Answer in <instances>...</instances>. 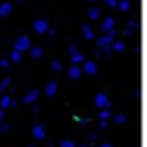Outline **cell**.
<instances>
[{
  "label": "cell",
  "mask_w": 147,
  "mask_h": 147,
  "mask_svg": "<svg viewBox=\"0 0 147 147\" xmlns=\"http://www.w3.org/2000/svg\"><path fill=\"white\" fill-rule=\"evenodd\" d=\"M55 93H57V83H49V85L45 87V95H47V97H53Z\"/></svg>",
  "instance_id": "12"
},
{
  "label": "cell",
  "mask_w": 147,
  "mask_h": 147,
  "mask_svg": "<svg viewBox=\"0 0 147 147\" xmlns=\"http://www.w3.org/2000/svg\"><path fill=\"white\" fill-rule=\"evenodd\" d=\"M103 30L105 32H111V30H115V18H111V16H107L105 20H103Z\"/></svg>",
  "instance_id": "8"
},
{
  "label": "cell",
  "mask_w": 147,
  "mask_h": 147,
  "mask_svg": "<svg viewBox=\"0 0 147 147\" xmlns=\"http://www.w3.org/2000/svg\"><path fill=\"white\" fill-rule=\"evenodd\" d=\"M113 42H115V30L105 32V34H103V36H99V40H97L99 49H107V47H111Z\"/></svg>",
  "instance_id": "1"
},
{
  "label": "cell",
  "mask_w": 147,
  "mask_h": 147,
  "mask_svg": "<svg viewBox=\"0 0 147 147\" xmlns=\"http://www.w3.org/2000/svg\"><path fill=\"white\" fill-rule=\"evenodd\" d=\"M95 105H97V109H109V107H111L109 97H107L105 93H97V95H95Z\"/></svg>",
  "instance_id": "2"
},
{
  "label": "cell",
  "mask_w": 147,
  "mask_h": 147,
  "mask_svg": "<svg viewBox=\"0 0 147 147\" xmlns=\"http://www.w3.org/2000/svg\"><path fill=\"white\" fill-rule=\"evenodd\" d=\"M115 123L123 125V123H125V115H121V113H119V115H115Z\"/></svg>",
  "instance_id": "23"
},
{
  "label": "cell",
  "mask_w": 147,
  "mask_h": 147,
  "mask_svg": "<svg viewBox=\"0 0 147 147\" xmlns=\"http://www.w3.org/2000/svg\"><path fill=\"white\" fill-rule=\"evenodd\" d=\"M36 99H38V91H36V89H30V91L24 95V103H34Z\"/></svg>",
  "instance_id": "10"
},
{
  "label": "cell",
  "mask_w": 147,
  "mask_h": 147,
  "mask_svg": "<svg viewBox=\"0 0 147 147\" xmlns=\"http://www.w3.org/2000/svg\"><path fill=\"white\" fill-rule=\"evenodd\" d=\"M83 34H85L87 40H93V36H95V34H93V28H91L89 24H83Z\"/></svg>",
  "instance_id": "14"
},
{
  "label": "cell",
  "mask_w": 147,
  "mask_h": 147,
  "mask_svg": "<svg viewBox=\"0 0 147 147\" xmlns=\"http://www.w3.org/2000/svg\"><path fill=\"white\" fill-rule=\"evenodd\" d=\"M0 129H2V131H10V125H8V123H4V125H0Z\"/></svg>",
  "instance_id": "27"
},
{
  "label": "cell",
  "mask_w": 147,
  "mask_h": 147,
  "mask_svg": "<svg viewBox=\"0 0 147 147\" xmlns=\"http://www.w3.org/2000/svg\"><path fill=\"white\" fill-rule=\"evenodd\" d=\"M111 117V113H109V109H101L99 111V119H103V121H107Z\"/></svg>",
  "instance_id": "20"
},
{
  "label": "cell",
  "mask_w": 147,
  "mask_h": 147,
  "mask_svg": "<svg viewBox=\"0 0 147 147\" xmlns=\"http://www.w3.org/2000/svg\"><path fill=\"white\" fill-rule=\"evenodd\" d=\"M32 135H34V139L45 141V139H47V129H45V125H34V127H32Z\"/></svg>",
  "instance_id": "5"
},
{
  "label": "cell",
  "mask_w": 147,
  "mask_h": 147,
  "mask_svg": "<svg viewBox=\"0 0 147 147\" xmlns=\"http://www.w3.org/2000/svg\"><path fill=\"white\" fill-rule=\"evenodd\" d=\"M2 121H4V109H0V125H2Z\"/></svg>",
  "instance_id": "28"
},
{
  "label": "cell",
  "mask_w": 147,
  "mask_h": 147,
  "mask_svg": "<svg viewBox=\"0 0 147 147\" xmlns=\"http://www.w3.org/2000/svg\"><path fill=\"white\" fill-rule=\"evenodd\" d=\"M101 147H113V145H111V143H103Z\"/></svg>",
  "instance_id": "29"
},
{
  "label": "cell",
  "mask_w": 147,
  "mask_h": 147,
  "mask_svg": "<svg viewBox=\"0 0 147 147\" xmlns=\"http://www.w3.org/2000/svg\"><path fill=\"white\" fill-rule=\"evenodd\" d=\"M83 73H87V75H97V63L85 61V63H83Z\"/></svg>",
  "instance_id": "7"
},
{
  "label": "cell",
  "mask_w": 147,
  "mask_h": 147,
  "mask_svg": "<svg viewBox=\"0 0 147 147\" xmlns=\"http://www.w3.org/2000/svg\"><path fill=\"white\" fill-rule=\"evenodd\" d=\"M30 57H32V59H40V57H42V49H40V47H32V49H30Z\"/></svg>",
  "instance_id": "18"
},
{
  "label": "cell",
  "mask_w": 147,
  "mask_h": 147,
  "mask_svg": "<svg viewBox=\"0 0 147 147\" xmlns=\"http://www.w3.org/2000/svg\"><path fill=\"white\" fill-rule=\"evenodd\" d=\"M12 105V99L8 95H2V99H0V109H8Z\"/></svg>",
  "instance_id": "13"
},
{
  "label": "cell",
  "mask_w": 147,
  "mask_h": 147,
  "mask_svg": "<svg viewBox=\"0 0 147 147\" xmlns=\"http://www.w3.org/2000/svg\"><path fill=\"white\" fill-rule=\"evenodd\" d=\"M8 87H10V79H4L2 83H0V93H2V91H6Z\"/></svg>",
  "instance_id": "21"
},
{
  "label": "cell",
  "mask_w": 147,
  "mask_h": 147,
  "mask_svg": "<svg viewBox=\"0 0 147 147\" xmlns=\"http://www.w3.org/2000/svg\"><path fill=\"white\" fill-rule=\"evenodd\" d=\"M81 75H83V67H81V65H73V67L69 69V77H71V79H79Z\"/></svg>",
  "instance_id": "9"
},
{
  "label": "cell",
  "mask_w": 147,
  "mask_h": 147,
  "mask_svg": "<svg viewBox=\"0 0 147 147\" xmlns=\"http://www.w3.org/2000/svg\"><path fill=\"white\" fill-rule=\"evenodd\" d=\"M89 18L91 20H99L101 18V8H91L89 10Z\"/></svg>",
  "instance_id": "16"
},
{
  "label": "cell",
  "mask_w": 147,
  "mask_h": 147,
  "mask_svg": "<svg viewBox=\"0 0 147 147\" xmlns=\"http://www.w3.org/2000/svg\"><path fill=\"white\" fill-rule=\"evenodd\" d=\"M34 32H38V34H47L49 30H51V26H49V22L45 20V18H38V20H34Z\"/></svg>",
  "instance_id": "3"
},
{
  "label": "cell",
  "mask_w": 147,
  "mask_h": 147,
  "mask_svg": "<svg viewBox=\"0 0 147 147\" xmlns=\"http://www.w3.org/2000/svg\"><path fill=\"white\" fill-rule=\"evenodd\" d=\"M10 12H12V4H10V2L0 4V16H2V18H4V16H8Z\"/></svg>",
  "instance_id": "11"
},
{
  "label": "cell",
  "mask_w": 147,
  "mask_h": 147,
  "mask_svg": "<svg viewBox=\"0 0 147 147\" xmlns=\"http://www.w3.org/2000/svg\"><path fill=\"white\" fill-rule=\"evenodd\" d=\"M61 147H77V145H75L73 141H69V139H67V141H63V143H61Z\"/></svg>",
  "instance_id": "25"
},
{
  "label": "cell",
  "mask_w": 147,
  "mask_h": 147,
  "mask_svg": "<svg viewBox=\"0 0 147 147\" xmlns=\"http://www.w3.org/2000/svg\"><path fill=\"white\" fill-rule=\"evenodd\" d=\"M14 49H16V51H20V53L30 51V49H32V47H30V38H28V36H20V38L14 42Z\"/></svg>",
  "instance_id": "4"
},
{
  "label": "cell",
  "mask_w": 147,
  "mask_h": 147,
  "mask_svg": "<svg viewBox=\"0 0 147 147\" xmlns=\"http://www.w3.org/2000/svg\"><path fill=\"white\" fill-rule=\"evenodd\" d=\"M20 59H22V53L14 49V51L10 53V63H20Z\"/></svg>",
  "instance_id": "17"
},
{
  "label": "cell",
  "mask_w": 147,
  "mask_h": 147,
  "mask_svg": "<svg viewBox=\"0 0 147 147\" xmlns=\"http://www.w3.org/2000/svg\"><path fill=\"white\" fill-rule=\"evenodd\" d=\"M10 65V61H6V59H0V69H6Z\"/></svg>",
  "instance_id": "26"
},
{
  "label": "cell",
  "mask_w": 147,
  "mask_h": 147,
  "mask_svg": "<svg viewBox=\"0 0 147 147\" xmlns=\"http://www.w3.org/2000/svg\"><path fill=\"white\" fill-rule=\"evenodd\" d=\"M111 49H113L115 53H123V51H125V42H123V40H115V42L111 45Z\"/></svg>",
  "instance_id": "15"
},
{
  "label": "cell",
  "mask_w": 147,
  "mask_h": 147,
  "mask_svg": "<svg viewBox=\"0 0 147 147\" xmlns=\"http://www.w3.org/2000/svg\"><path fill=\"white\" fill-rule=\"evenodd\" d=\"M71 59H73V65H83V63H85V57H83L75 47H71Z\"/></svg>",
  "instance_id": "6"
},
{
  "label": "cell",
  "mask_w": 147,
  "mask_h": 147,
  "mask_svg": "<svg viewBox=\"0 0 147 147\" xmlns=\"http://www.w3.org/2000/svg\"><path fill=\"white\" fill-rule=\"evenodd\" d=\"M107 2V6H111V8H117L119 6V0H105Z\"/></svg>",
  "instance_id": "24"
},
{
  "label": "cell",
  "mask_w": 147,
  "mask_h": 147,
  "mask_svg": "<svg viewBox=\"0 0 147 147\" xmlns=\"http://www.w3.org/2000/svg\"><path fill=\"white\" fill-rule=\"evenodd\" d=\"M51 67H53V71H61V69H63V65H61L59 61H53V63H51Z\"/></svg>",
  "instance_id": "22"
},
{
  "label": "cell",
  "mask_w": 147,
  "mask_h": 147,
  "mask_svg": "<svg viewBox=\"0 0 147 147\" xmlns=\"http://www.w3.org/2000/svg\"><path fill=\"white\" fill-rule=\"evenodd\" d=\"M81 147H83V145H81ZM85 147H87V145H85Z\"/></svg>",
  "instance_id": "32"
},
{
  "label": "cell",
  "mask_w": 147,
  "mask_h": 147,
  "mask_svg": "<svg viewBox=\"0 0 147 147\" xmlns=\"http://www.w3.org/2000/svg\"><path fill=\"white\" fill-rule=\"evenodd\" d=\"M28 147H32V145H28Z\"/></svg>",
  "instance_id": "31"
},
{
  "label": "cell",
  "mask_w": 147,
  "mask_h": 147,
  "mask_svg": "<svg viewBox=\"0 0 147 147\" xmlns=\"http://www.w3.org/2000/svg\"><path fill=\"white\" fill-rule=\"evenodd\" d=\"M129 8H131V2H129V0H121V2H119V10L127 12Z\"/></svg>",
  "instance_id": "19"
},
{
  "label": "cell",
  "mask_w": 147,
  "mask_h": 147,
  "mask_svg": "<svg viewBox=\"0 0 147 147\" xmlns=\"http://www.w3.org/2000/svg\"><path fill=\"white\" fill-rule=\"evenodd\" d=\"M87 2H95V0H87Z\"/></svg>",
  "instance_id": "30"
}]
</instances>
